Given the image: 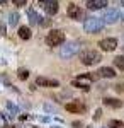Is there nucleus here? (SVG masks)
<instances>
[{"label": "nucleus", "mask_w": 124, "mask_h": 128, "mask_svg": "<svg viewBox=\"0 0 124 128\" xmlns=\"http://www.w3.org/2000/svg\"><path fill=\"white\" fill-rule=\"evenodd\" d=\"M105 26V22L102 17H88L83 22V31L88 32V34H95L99 31H102Z\"/></svg>", "instance_id": "1"}, {"label": "nucleus", "mask_w": 124, "mask_h": 128, "mask_svg": "<svg viewBox=\"0 0 124 128\" xmlns=\"http://www.w3.org/2000/svg\"><path fill=\"white\" fill-rule=\"evenodd\" d=\"M100 60H102V56H100V53L95 51V50H83V51L80 53V62H82L83 65H87V67L95 65Z\"/></svg>", "instance_id": "2"}, {"label": "nucleus", "mask_w": 124, "mask_h": 128, "mask_svg": "<svg viewBox=\"0 0 124 128\" xmlns=\"http://www.w3.org/2000/svg\"><path fill=\"white\" fill-rule=\"evenodd\" d=\"M65 43V34L60 29H53L46 34V44L48 46H61Z\"/></svg>", "instance_id": "3"}, {"label": "nucleus", "mask_w": 124, "mask_h": 128, "mask_svg": "<svg viewBox=\"0 0 124 128\" xmlns=\"http://www.w3.org/2000/svg\"><path fill=\"white\" fill-rule=\"evenodd\" d=\"M78 50H80V44H78L76 41H70V43L63 44V46L60 48V56L70 58V56H73L75 53H78Z\"/></svg>", "instance_id": "4"}, {"label": "nucleus", "mask_w": 124, "mask_h": 128, "mask_svg": "<svg viewBox=\"0 0 124 128\" xmlns=\"http://www.w3.org/2000/svg\"><path fill=\"white\" fill-rule=\"evenodd\" d=\"M102 19H104L105 24H116L117 20L121 19V12L117 9H107L104 12V17Z\"/></svg>", "instance_id": "5"}, {"label": "nucleus", "mask_w": 124, "mask_h": 128, "mask_svg": "<svg viewBox=\"0 0 124 128\" xmlns=\"http://www.w3.org/2000/svg\"><path fill=\"white\" fill-rule=\"evenodd\" d=\"M39 5H41V7H44V10H46V14H48V16H55V14L58 12V9H60L58 0H43Z\"/></svg>", "instance_id": "6"}, {"label": "nucleus", "mask_w": 124, "mask_h": 128, "mask_svg": "<svg viewBox=\"0 0 124 128\" xmlns=\"http://www.w3.org/2000/svg\"><path fill=\"white\" fill-rule=\"evenodd\" d=\"M99 46L102 51H114L117 48V40L116 38H104L99 41Z\"/></svg>", "instance_id": "7"}, {"label": "nucleus", "mask_w": 124, "mask_h": 128, "mask_svg": "<svg viewBox=\"0 0 124 128\" xmlns=\"http://www.w3.org/2000/svg\"><path fill=\"white\" fill-rule=\"evenodd\" d=\"M66 14H68V17L73 19V20H80L83 17V10L80 9L78 5H75V4H70V5H68Z\"/></svg>", "instance_id": "8"}, {"label": "nucleus", "mask_w": 124, "mask_h": 128, "mask_svg": "<svg viewBox=\"0 0 124 128\" xmlns=\"http://www.w3.org/2000/svg\"><path fill=\"white\" fill-rule=\"evenodd\" d=\"M36 84H38L39 87H48V89L58 87V86H60V82H58L56 79H48V77H38V79H36Z\"/></svg>", "instance_id": "9"}, {"label": "nucleus", "mask_w": 124, "mask_h": 128, "mask_svg": "<svg viewBox=\"0 0 124 128\" xmlns=\"http://www.w3.org/2000/svg\"><path fill=\"white\" fill-rule=\"evenodd\" d=\"M65 108H66L68 113H78V114H80V113L85 111V104L80 102V101H71V102H68Z\"/></svg>", "instance_id": "10"}, {"label": "nucleus", "mask_w": 124, "mask_h": 128, "mask_svg": "<svg viewBox=\"0 0 124 128\" xmlns=\"http://www.w3.org/2000/svg\"><path fill=\"white\" fill-rule=\"evenodd\" d=\"M109 4V0H87V7L90 10H100Z\"/></svg>", "instance_id": "11"}, {"label": "nucleus", "mask_w": 124, "mask_h": 128, "mask_svg": "<svg viewBox=\"0 0 124 128\" xmlns=\"http://www.w3.org/2000/svg\"><path fill=\"white\" fill-rule=\"evenodd\" d=\"M99 77H104V79H114L116 77V70L112 67H102V68H99Z\"/></svg>", "instance_id": "12"}, {"label": "nucleus", "mask_w": 124, "mask_h": 128, "mask_svg": "<svg viewBox=\"0 0 124 128\" xmlns=\"http://www.w3.org/2000/svg\"><path fill=\"white\" fill-rule=\"evenodd\" d=\"M104 106L119 109V108H123V101H121V99H117V98H105L104 99Z\"/></svg>", "instance_id": "13"}, {"label": "nucleus", "mask_w": 124, "mask_h": 128, "mask_svg": "<svg viewBox=\"0 0 124 128\" xmlns=\"http://www.w3.org/2000/svg\"><path fill=\"white\" fill-rule=\"evenodd\" d=\"M31 36H32V32H31V29H29L27 26H20L19 28V38L20 40H31Z\"/></svg>", "instance_id": "14"}, {"label": "nucleus", "mask_w": 124, "mask_h": 128, "mask_svg": "<svg viewBox=\"0 0 124 128\" xmlns=\"http://www.w3.org/2000/svg\"><path fill=\"white\" fill-rule=\"evenodd\" d=\"M71 86H73V87L85 89V90H88V87H90V84H88V82H85V80H80V79H75V80H71Z\"/></svg>", "instance_id": "15"}, {"label": "nucleus", "mask_w": 124, "mask_h": 128, "mask_svg": "<svg viewBox=\"0 0 124 128\" xmlns=\"http://www.w3.org/2000/svg\"><path fill=\"white\" fill-rule=\"evenodd\" d=\"M114 65L119 70H123V72H124V56H123V55H119V56H116V58H114Z\"/></svg>", "instance_id": "16"}, {"label": "nucleus", "mask_w": 124, "mask_h": 128, "mask_svg": "<svg viewBox=\"0 0 124 128\" xmlns=\"http://www.w3.org/2000/svg\"><path fill=\"white\" fill-rule=\"evenodd\" d=\"M109 128H124V123L121 120H111L109 121Z\"/></svg>", "instance_id": "17"}, {"label": "nucleus", "mask_w": 124, "mask_h": 128, "mask_svg": "<svg viewBox=\"0 0 124 128\" xmlns=\"http://www.w3.org/2000/svg\"><path fill=\"white\" fill-rule=\"evenodd\" d=\"M17 20H19V14L14 12V14H10V16H9V24H10V26H15Z\"/></svg>", "instance_id": "18"}, {"label": "nucleus", "mask_w": 124, "mask_h": 128, "mask_svg": "<svg viewBox=\"0 0 124 128\" xmlns=\"http://www.w3.org/2000/svg\"><path fill=\"white\" fill-rule=\"evenodd\" d=\"M17 77H19L20 80H26V79L29 77V72H27L26 68H20L19 72H17Z\"/></svg>", "instance_id": "19"}, {"label": "nucleus", "mask_w": 124, "mask_h": 128, "mask_svg": "<svg viewBox=\"0 0 124 128\" xmlns=\"http://www.w3.org/2000/svg\"><path fill=\"white\" fill-rule=\"evenodd\" d=\"M14 2V5H17V7H24L26 4H27V0H12Z\"/></svg>", "instance_id": "20"}, {"label": "nucleus", "mask_w": 124, "mask_h": 128, "mask_svg": "<svg viewBox=\"0 0 124 128\" xmlns=\"http://www.w3.org/2000/svg\"><path fill=\"white\" fill-rule=\"evenodd\" d=\"M44 109L49 111V113H56V108H55V106H51V104H48V102L44 104Z\"/></svg>", "instance_id": "21"}, {"label": "nucleus", "mask_w": 124, "mask_h": 128, "mask_svg": "<svg viewBox=\"0 0 124 128\" xmlns=\"http://www.w3.org/2000/svg\"><path fill=\"white\" fill-rule=\"evenodd\" d=\"M100 114H102V111H100V109H97L95 114H94V120H99V118H100Z\"/></svg>", "instance_id": "22"}, {"label": "nucleus", "mask_w": 124, "mask_h": 128, "mask_svg": "<svg viewBox=\"0 0 124 128\" xmlns=\"http://www.w3.org/2000/svg\"><path fill=\"white\" fill-rule=\"evenodd\" d=\"M116 90H119V92H121V90H124V86H123V84H119V86H116Z\"/></svg>", "instance_id": "23"}, {"label": "nucleus", "mask_w": 124, "mask_h": 128, "mask_svg": "<svg viewBox=\"0 0 124 128\" xmlns=\"http://www.w3.org/2000/svg\"><path fill=\"white\" fill-rule=\"evenodd\" d=\"M73 126L78 128V126H82V123H80V121H73Z\"/></svg>", "instance_id": "24"}, {"label": "nucleus", "mask_w": 124, "mask_h": 128, "mask_svg": "<svg viewBox=\"0 0 124 128\" xmlns=\"http://www.w3.org/2000/svg\"><path fill=\"white\" fill-rule=\"evenodd\" d=\"M5 2H9V0H0V4H5Z\"/></svg>", "instance_id": "25"}, {"label": "nucleus", "mask_w": 124, "mask_h": 128, "mask_svg": "<svg viewBox=\"0 0 124 128\" xmlns=\"http://www.w3.org/2000/svg\"><path fill=\"white\" fill-rule=\"evenodd\" d=\"M121 5H124V0H121Z\"/></svg>", "instance_id": "26"}, {"label": "nucleus", "mask_w": 124, "mask_h": 128, "mask_svg": "<svg viewBox=\"0 0 124 128\" xmlns=\"http://www.w3.org/2000/svg\"><path fill=\"white\" fill-rule=\"evenodd\" d=\"M10 128H15V126H10Z\"/></svg>", "instance_id": "27"}, {"label": "nucleus", "mask_w": 124, "mask_h": 128, "mask_svg": "<svg viewBox=\"0 0 124 128\" xmlns=\"http://www.w3.org/2000/svg\"><path fill=\"white\" fill-rule=\"evenodd\" d=\"M32 128H36V126H32Z\"/></svg>", "instance_id": "28"}]
</instances>
